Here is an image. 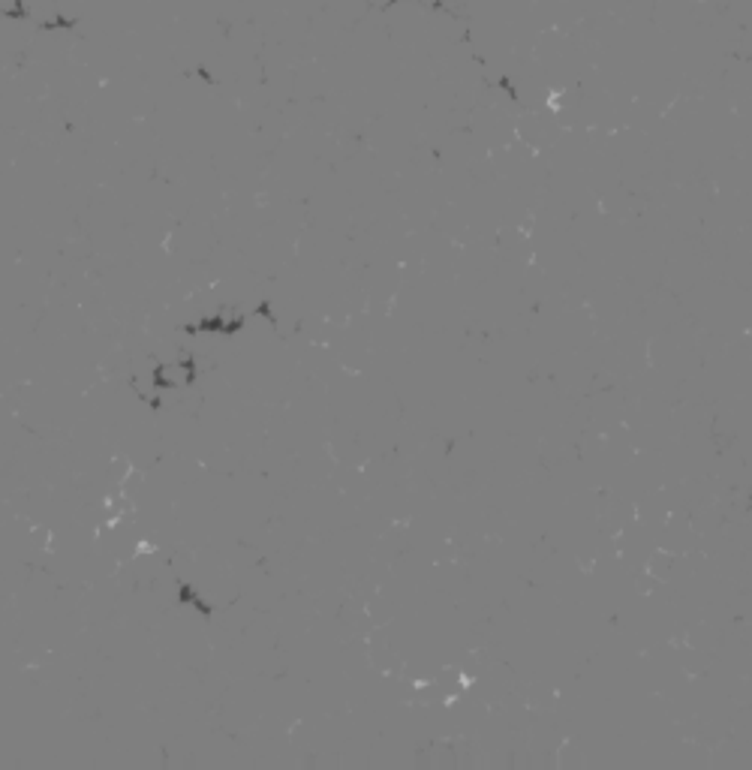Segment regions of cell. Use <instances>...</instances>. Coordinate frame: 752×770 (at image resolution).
<instances>
[{"instance_id": "1", "label": "cell", "mask_w": 752, "mask_h": 770, "mask_svg": "<svg viewBox=\"0 0 752 770\" xmlns=\"http://www.w3.org/2000/svg\"><path fill=\"white\" fill-rule=\"evenodd\" d=\"M196 376V364L190 358H178V361H163L154 370V385L157 389H184Z\"/></svg>"}]
</instances>
